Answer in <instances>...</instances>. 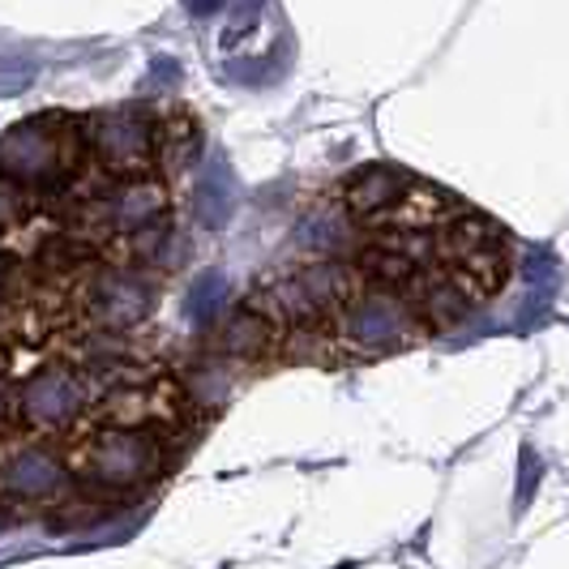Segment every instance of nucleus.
I'll return each instance as SVG.
<instances>
[{"mask_svg": "<svg viewBox=\"0 0 569 569\" xmlns=\"http://www.w3.org/2000/svg\"><path fill=\"white\" fill-rule=\"evenodd\" d=\"M416 335V321L407 313V305L386 296V291H372L365 300L347 305L339 321V339L360 351V356H381V351H395L402 342H411Z\"/></svg>", "mask_w": 569, "mask_h": 569, "instance_id": "4", "label": "nucleus"}, {"mask_svg": "<svg viewBox=\"0 0 569 569\" xmlns=\"http://www.w3.org/2000/svg\"><path fill=\"white\" fill-rule=\"evenodd\" d=\"M69 480L64 462L48 446H22L0 458V501L13 506H34V501H52Z\"/></svg>", "mask_w": 569, "mask_h": 569, "instance_id": "7", "label": "nucleus"}, {"mask_svg": "<svg viewBox=\"0 0 569 569\" xmlns=\"http://www.w3.org/2000/svg\"><path fill=\"white\" fill-rule=\"evenodd\" d=\"M198 150H201V129L193 120H171L168 129H163V163H168V171L189 168L198 159Z\"/></svg>", "mask_w": 569, "mask_h": 569, "instance_id": "16", "label": "nucleus"}, {"mask_svg": "<svg viewBox=\"0 0 569 569\" xmlns=\"http://www.w3.org/2000/svg\"><path fill=\"white\" fill-rule=\"evenodd\" d=\"M0 411H4V390H0Z\"/></svg>", "mask_w": 569, "mask_h": 569, "instance_id": "22", "label": "nucleus"}, {"mask_svg": "<svg viewBox=\"0 0 569 569\" xmlns=\"http://www.w3.org/2000/svg\"><path fill=\"white\" fill-rule=\"evenodd\" d=\"M94 146V159L108 171L120 176H133L150 163V150H154V124L142 108H112L94 120V129L86 133Z\"/></svg>", "mask_w": 569, "mask_h": 569, "instance_id": "5", "label": "nucleus"}, {"mask_svg": "<svg viewBox=\"0 0 569 569\" xmlns=\"http://www.w3.org/2000/svg\"><path fill=\"white\" fill-rule=\"evenodd\" d=\"M446 249L455 253V261L476 279H485V287H492L501 279V270H506V240H501V228H492L488 219H476V214H467L462 223L450 228V240H446Z\"/></svg>", "mask_w": 569, "mask_h": 569, "instance_id": "10", "label": "nucleus"}, {"mask_svg": "<svg viewBox=\"0 0 569 569\" xmlns=\"http://www.w3.org/2000/svg\"><path fill=\"white\" fill-rule=\"evenodd\" d=\"M274 342H279V321L266 313V309H257V305L240 309L219 330V351L240 356V360H261L266 351H274Z\"/></svg>", "mask_w": 569, "mask_h": 569, "instance_id": "13", "label": "nucleus"}, {"mask_svg": "<svg viewBox=\"0 0 569 569\" xmlns=\"http://www.w3.org/2000/svg\"><path fill=\"white\" fill-rule=\"evenodd\" d=\"M416 189V180L407 176V171L390 168V163H372V168H360L351 180H347V189H342V206L351 210V214H386V210H395L407 201V193Z\"/></svg>", "mask_w": 569, "mask_h": 569, "instance_id": "11", "label": "nucleus"}, {"mask_svg": "<svg viewBox=\"0 0 569 569\" xmlns=\"http://www.w3.org/2000/svg\"><path fill=\"white\" fill-rule=\"evenodd\" d=\"M82 142L78 120L60 112H39L18 120L9 133H0V180L13 189H60L73 171L82 168Z\"/></svg>", "mask_w": 569, "mask_h": 569, "instance_id": "1", "label": "nucleus"}, {"mask_svg": "<svg viewBox=\"0 0 569 569\" xmlns=\"http://www.w3.org/2000/svg\"><path fill=\"white\" fill-rule=\"evenodd\" d=\"M257 18H261V9H257V4H244V9H236V13H231V27L223 30V48H231V43H236V39H244V34H249V22H257Z\"/></svg>", "mask_w": 569, "mask_h": 569, "instance_id": "20", "label": "nucleus"}, {"mask_svg": "<svg viewBox=\"0 0 569 569\" xmlns=\"http://www.w3.org/2000/svg\"><path fill=\"white\" fill-rule=\"evenodd\" d=\"M163 471H168V450L146 428H108L86 450V476L99 488H112V492H133V488L154 485Z\"/></svg>", "mask_w": 569, "mask_h": 569, "instance_id": "2", "label": "nucleus"}, {"mask_svg": "<svg viewBox=\"0 0 569 569\" xmlns=\"http://www.w3.org/2000/svg\"><path fill=\"white\" fill-rule=\"evenodd\" d=\"M82 231L86 236H142V231L159 228L168 219V189L150 176H138V180H124L108 193H94V198L82 206Z\"/></svg>", "mask_w": 569, "mask_h": 569, "instance_id": "3", "label": "nucleus"}, {"mask_svg": "<svg viewBox=\"0 0 569 569\" xmlns=\"http://www.w3.org/2000/svg\"><path fill=\"white\" fill-rule=\"evenodd\" d=\"M228 274L223 270H201L193 287H189V296H184V317L193 321V326H206V321H214V313L228 305Z\"/></svg>", "mask_w": 569, "mask_h": 569, "instance_id": "15", "label": "nucleus"}, {"mask_svg": "<svg viewBox=\"0 0 569 569\" xmlns=\"http://www.w3.org/2000/svg\"><path fill=\"white\" fill-rule=\"evenodd\" d=\"M193 210H198V223L206 231H223L236 214V171L223 154H210V163L201 168Z\"/></svg>", "mask_w": 569, "mask_h": 569, "instance_id": "12", "label": "nucleus"}, {"mask_svg": "<svg viewBox=\"0 0 569 569\" xmlns=\"http://www.w3.org/2000/svg\"><path fill=\"white\" fill-rule=\"evenodd\" d=\"M360 266H365V274H369V279H377V283H386V287L411 279V270H416V266H411V257L402 253V249H369Z\"/></svg>", "mask_w": 569, "mask_h": 569, "instance_id": "17", "label": "nucleus"}, {"mask_svg": "<svg viewBox=\"0 0 569 569\" xmlns=\"http://www.w3.org/2000/svg\"><path fill=\"white\" fill-rule=\"evenodd\" d=\"M150 305H154V291L133 274H99L86 296V309L103 330H133L150 317Z\"/></svg>", "mask_w": 569, "mask_h": 569, "instance_id": "9", "label": "nucleus"}, {"mask_svg": "<svg viewBox=\"0 0 569 569\" xmlns=\"http://www.w3.org/2000/svg\"><path fill=\"white\" fill-rule=\"evenodd\" d=\"M270 64H274L270 57L236 60V64H231V82H240V86H270L274 78H279V69H270Z\"/></svg>", "mask_w": 569, "mask_h": 569, "instance_id": "19", "label": "nucleus"}, {"mask_svg": "<svg viewBox=\"0 0 569 569\" xmlns=\"http://www.w3.org/2000/svg\"><path fill=\"white\" fill-rule=\"evenodd\" d=\"M86 407V381L73 369H43L18 395V416L39 432H52L78 420Z\"/></svg>", "mask_w": 569, "mask_h": 569, "instance_id": "6", "label": "nucleus"}, {"mask_svg": "<svg viewBox=\"0 0 569 569\" xmlns=\"http://www.w3.org/2000/svg\"><path fill=\"white\" fill-rule=\"evenodd\" d=\"M27 214H30V193L13 189L9 180H0V231L18 228Z\"/></svg>", "mask_w": 569, "mask_h": 569, "instance_id": "18", "label": "nucleus"}, {"mask_svg": "<svg viewBox=\"0 0 569 569\" xmlns=\"http://www.w3.org/2000/svg\"><path fill=\"white\" fill-rule=\"evenodd\" d=\"M471 305H476L471 287L462 283V279H446V283H437L425 296V317L428 326L446 330V326H455V321H462V317L471 313Z\"/></svg>", "mask_w": 569, "mask_h": 569, "instance_id": "14", "label": "nucleus"}, {"mask_svg": "<svg viewBox=\"0 0 569 569\" xmlns=\"http://www.w3.org/2000/svg\"><path fill=\"white\" fill-rule=\"evenodd\" d=\"M274 300L279 309L291 317H326V313H342L347 300H351V279L347 270L335 266V261H321V266H305L296 270L291 279L274 287Z\"/></svg>", "mask_w": 569, "mask_h": 569, "instance_id": "8", "label": "nucleus"}, {"mask_svg": "<svg viewBox=\"0 0 569 569\" xmlns=\"http://www.w3.org/2000/svg\"><path fill=\"white\" fill-rule=\"evenodd\" d=\"M4 279H9V261L0 257V287H4Z\"/></svg>", "mask_w": 569, "mask_h": 569, "instance_id": "21", "label": "nucleus"}]
</instances>
